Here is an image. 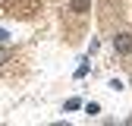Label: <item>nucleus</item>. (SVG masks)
Returning a JSON list of instances; mask_svg holds the SVG:
<instances>
[{
    "label": "nucleus",
    "instance_id": "1",
    "mask_svg": "<svg viewBox=\"0 0 132 126\" xmlns=\"http://www.w3.org/2000/svg\"><path fill=\"white\" fill-rule=\"evenodd\" d=\"M3 10L10 16H31L38 10V0H3Z\"/></svg>",
    "mask_w": 132,
    "mask_h": 126
},
{
    "label": "nucleus",
    "instance_id": "4",
    "mask_svg": "<svg viewBox=\"0 0 132 126\" xmlns=\"http://www.w3.org/2000/svg\"><path fill=\"white\" fill-rule=\"evenodd\" d=\"M79 107H82L79 98H69V101H66V110H79Z\"/></svg>",
    "mask_w": 132,
    "mask_h": 126
},
{
    "label": "nucleus",
    "instance_id": "5",
    "mask_svg": "<svg viewBox=\"0 0 132 126\" xmlns=\"http://www.w3.org/2000/svg\"><path fill=\"white\" fill-rule=\"evenodd\" d=\"M10 57H13V51H10V47H0V63H6Z\"/></svg>",
    "mask_w": 132,
    "mask_h": 126
},
{
    "label": "nucleus",
    "instance_id": "6",
    "mask_svg": "<svg viewBox=\"0 0 132 126\" xmlns=\"http://www.w3.org/2000/svg\"><path fill=\"white\" fill-rule=\"evenodd\" d=\"M85 110H88V114H91V117H94V114H101V107H97L94 101H91V104H85Z\"/></svg>",
    "mask_w": 132,
    "mask_h": 126
},
{
    "label": "nucleus",
    "instance_id": "3",
    "mask_svg": "<svg viewBox=\"0 0 132 126\" xmlns=\"http://www.w3.org/2000/svg\"><path fill=\"white\" fill-rule=\"evenodd\" d=\"M69 10L72 13H88L91 10V0H69Z\"/></svg>",
    "mask_w": 132,
    "mask_h": 126
},
{
    "label": "nucleus",
    "instance_id": "2",
    "mask_svg": "<svg viewBox=\"0 0 132 126\" xmlns=\"http://www.w3.org/2000/svg\"><path fill=\"white\" fill-rule=\"evenodd\" d=\"M113 47H117L120 54H132V35L129 32H120V35L113 38Z\"/></svg>",
    "mask_w": 132,
    "mask_h": 126
}]
</instances>
